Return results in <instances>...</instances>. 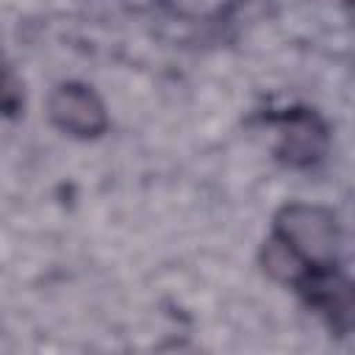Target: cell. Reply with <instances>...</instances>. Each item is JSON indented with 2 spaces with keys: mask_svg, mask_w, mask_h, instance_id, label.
<instances>
[{
  "mask_svg": "<svg viewBox=\"0 0 355 355\" xmlns=\"http://www.w3.org/2000/svg\"><path fill=\"white\" fill-rule=\"evenodd\" d=\"M275 130V158L294 169H308L327 155V122L313 108H280L263 116Z\"/></svg>",
  "mask_w": 355,
  "mask_h": 355,
  "instance_id": "2",
  "label": "cell"
},
{
  "mask_svg": "<svg viewBox=\"0 0 355 355\" xmlns=\"http://www.w3.org/2000/svg\"><path fill=\"white\" fill-rule=\"evenodd\" d=\"M25 105L22 97V80L17 78L11 61L6 58L3 47H0V116H17Z\"/></svg>",
  "mask_w": 355,
  "mask_h": 355,
  "instance_id": "4",
  "label": "cell"
},
{
  "mask_svg": "<svg viewBox=\"0 0 355 355\" xmlns=\"http://www.w3.org/2000/svg\"><path fill=\"white\" fill-rule=\"evenodd\" d=\"M47 116L64 136L80 141L100 139L111 125L103 97L89 83L80 80H64L50 92Z\"/></svg>",
  "mask_w": 355,
  "mask_h": 355,
  "instance_id": "3",
  "label": "cell"
},
{
  "mask_svg": "<svg viewBox=\"0 0 355 355\" xmlns=\"http://www.w3.org/2000/svg\"><path fill=\"white\" fill-rule=\"evenodd\" d=\"M341 222L333 208L286 202L269 225L261 247L263 272L291 288L330 333L352 330V283L341 266Z\"/></svg>",
  "mask_w": 355,
  "mask_h": 355,
  "instance_id": "1",
  "label": "cell"
}]
</instances>
